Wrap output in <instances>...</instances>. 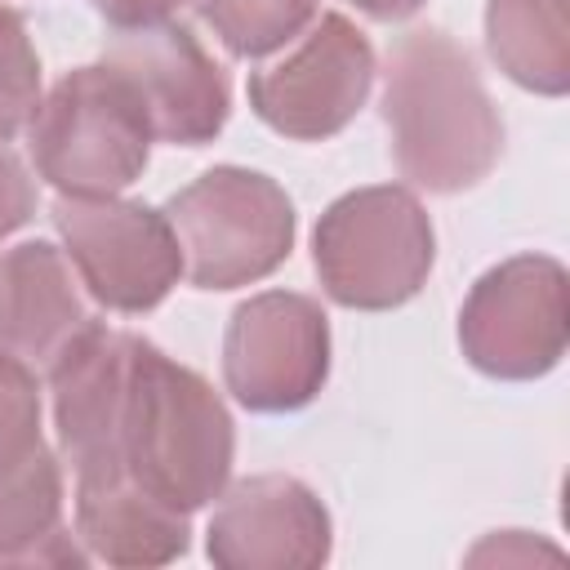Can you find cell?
Wrapping results in <instances>:
<instances>
[{"instance_id": "cell-1", "label": "cell", "mask_w": 570, "mask_h": 570, "mask_svg": "<svg viewBox=\"0 0 570 570\" xmlns=\"http://www.w3.org/2000/svg\"><path fill=\"white\" fill-rule=\"evenodd\" d=\"M383 125L401 178L454 196L476 187L503 151V120L468 49L436 27L405 31L383 71Z\"/></svg>"}, {"instance_id": "cell-2", "label": "cell", "mask_w": 570, "mask_h": 570, "mask_svg": "<svg viewBox=\"0 0 570 570\" xmlns=\"http://www.w3.org/2000/svg\"><path fill=\"white\" fill-rule=\"evenodd\" d=\"M236 459V428L223 396L156 343L134 334L120 463L169 508L196 512L227 490Z\"/></svg>"}, {"instance_id": "cell-3", "label": "cell", "mask_w": 570, "mask_h": 570, "mask_svg": "<svg viewBox=\"0 0 570 570\" xmlns=\"http://www.w3.org/2000/svg\"><path fill=\"white\" fill-rule=\"evenodd\" d=\"M36 174L58 196H120L151 156V125L129 80L89 62L67 71L27 125Z\"/></svg>"}, {"instance_id": "cell-4", "label": "cell", "mask_w": 570, "mask_h": 570, "mask_svg": "<svg viewBox=\"0 0 570 570\" xmlns=\"http://www.w3.org/2000/svg\"><path fill=\"white\" fill-rule=\"evenodd\" d=\"M312 263L338 307L387 312L423 289L436 263V232L410 187H356L321 214Z\"/></svg>"}, {"instance_id": "cell-5", "label": "cell", "mask_w": 570, "mask_h": 570, "mask_svg": "<svg viewBox=\"0 0 570 570\" xmlns=\"http://www.w3.org/2000/svg\"><path fill=\"white\" fill-rule=\"evenodd\" d=\"M165 218L183 249V276L196 289H240L272 276L294 249V205L258 169L214 165L178 196Z\"/></svg>"}, {"instance_id": "cell-6", "label": "cell", "mask_w": 570, "mask_h": 570, "mask_svg": "<svg viewBox=\"0 0 570 570\" xmlns=\"http://www.w3.org/2000/svg\"><path fill=\"white\" fill-rule=\"evenodd\" d=\"M53 227L85 294L107 312H151L183 276V249L169 218L120 196H58Z\"/></svg>"}, {"instance_id": "cell-7", "label": "cell", "mask_w": 570, "mask_h": 570, "mask_svg": "<svg viewBox=\"0 0 570 570\" xmlns=\"http://www.w3.org/2000/svg\"><path fill=\"white\" fill-rule=\"evenodd\" d=\"M566 267L548 254H517L476 276L459 312L463 356L503 383L543 379L566 356Z\"/></svg>"}, {"instance_id": "cell-8", "label": "cell", "mask_w": 570, "mask_h": 570, "mask_svg": "<svg viewBox=\"0 0 570 570\" xmlns=\"http://www.w3.org/2000/svg\"><path fill=\"white\" fill-rule=\"evenodd\" d=\"M370 89V36L343 13H321L281 62L249 76V107L267 129L298 142H321L356 120Z\"/></svg>"}, {"instance_id": "cell-9", "label": "cell", "mask_w": 570, "mask_h": 570, "mask_svg": "<svg viewBox=\"0 0 570 570\" xmlns=\"http://www.w3.org/2000/svg\"><path fill=\"white\" fill-rule=\"evenodd\" d=\"M227 392L254 414H289L330 379V316L316 298L267 289L245 298L223 334Z\"/></svg>"}, {"instance_id": "cell-10", "label": "cell", "mask_w": 570, "mask_h": 570, "mask_svg": "<svg viewBox=\"0 0 570 570\" xmlns=\"http://www.w3.org/2000/svg\"><path fill=\"white\" fill-rule=\"evenodd\" d=\"M102 62L116 67L138 94L151 138L174 147H205L223 134L232 116L227 71L187 27L151 22L116 31L102 49Z\"/></svg>"}, {"instance_id": "cell-11", "label": "cell", "mask_w": 570, "mask_h": 570, "mask_svg": "<svg viewBox=\"0 0 570 570\" xmlns=\"http://www.w3.org/2000/svg\"><path fill=\"white\" fill-rule=\"evenodd\" d=\"M205 552L223 570H312L330 561V512L289 472L245 476L218 494Z\"/></svg>"}, {"instance_id": "cell-12", "label": "cell", "mask_w": 570, "mask_h": 570, "mask_svg": "<svg viewBox=\"0 0 570 570\" xmlns=\"http://www.w3.org/2000/svg\"><path fill=\"white\" fill-rule=\"evenodd\" d=\"M129 352H134V334L129 330H107L98 321L49 370L58 450L71 463L76 481L125 472V463H120V423H125Z\"/></svg>"}, {"instance_id": "cell-13", "label": "cell", "mask_w": 570, "mask_h": 570, "mask_svg": "<svg viewBox=\"0 0 570 570\" xmlns=\"http://www.w3.org/2000/svg\"><path fill=\"white\" fill-rule=\"evenodd\" d=\"M89 325L98 316L58 245L22 240L0 254V356L49 379Z\"/></svg>"}, {"instance_id": "cell-14", "label": "cell", "mask_w": 570, "mask_h": 570, "mask_svg": "<svg viewBox=\"0 0 570 570\" xmlns=\"http://www.w3.org/2000/svg\"><path fill=\"white\" fill-rule=\"evenodd\" d=\"M76 534L107 566H169L191 543V512L147 494L129 472L76 481Z\"/></svg>"}, {"instance_id": "cell-15", "label": "cell", "mask_w": 570, "mask_h": 570, "mask_svg": "<svg viewBox=\"0 0 570 570\" xmlns=\"http://www.w3.org/2000/svg\"><path fill=\"white\" fill-rule=\"evenodd\" d=\"M89 552L62 530V463L40 445L0 472V566H85Z\"/></svg>"}, {"instance_id": "cell-16", "label": "cell", "mask_w": 570, "mask_h": 570, "mask_svg": "<svg viewBox=\"0 0 570 570\" xmlns=\"http://www.w3.org/2000/svg\"><path fill=\"white\" fill-rule=\"evenodd\" d=\"M485 49L512 85L561 98L570 89L566 0H485Z\"/></svg>"}, {"instance_id": "cell-17", "label": "cell", "mask_w": 570, "mask_h": 570, "mask_svg": "<svg viewBox=\"0 0 570 570\" xmlns=\"http://www.w3.org/2000/svg\"><path fill=\"white\" fill-rule=\"evenodd\" d=\"M196 9L232 58H267L316 18V0H196Z\"/></svg>"}, {"instance_id": "cell-18", "label": "cell", "mask_w": 570, "mask_h": 570, "mask_svg": "<svg viewBox=\"0 0 570 570\" xmlns=\"http://www.w3.org/2000/svg\"><path fill=\"white\" fill-rule=\"evenodd\" d=\"M40 107V58L27 31V18L13 4H0V138L9 142L31 125Z\"/></svg>"}, {"instance_id": "cell-19", "label": "cell", "mask_w": 570, "mask_h": 570, "mask_svg": "<svg viewBox=\"0 0 570 570\" xmlns=\"http://www.w3.org/2000/svg\"><path fill=\"white\" fill-rule=\"evenodd\" d=\"M40 445V374L0 356V472L27 463Z\"/></svg>"}, {"instance_id": "cell-20", "label": "cell", "mask_w": 570, "mask_h": 570, "mask_svg": "<svg viewBox=\"0 0 570 570\" xmlns=\"http://www.w3.org/2000/svg\"><path fill=\"white\" fill-rule=\"evenodd\" d=\"M36 214V183L22 156L0 138V236H13Z\"/></svg>"}, {"instance_id": "cell-21", "label": "cell", "mask_w": 570, "mask_h": 570, "mask_svg": "<svg viewBox=\"0 0 570 570\" xmlns=\"http://www.w3.org/2000/svg\"><path fill=\"white\" fill-rule=\"evenodd\" d=\"M116 31H129V27H151V22H169L183 4L191 0H89Z\"/></svg>"}, {"instance_id": "cell-22", "label": "cell", "mask_w": 570, "mask_h": 570, "mask_svg": "<svg viewBox=\"0 0 570 570\" xmlns=\"http://www.w3.org/2000/svg\"><path fill=\"white\" fill-rule=\"evenodd\" d=\"M352 4L361 13H370V18H379V22H401V18L423 9V0H352Z\"/></svg>"}]
</instances>
